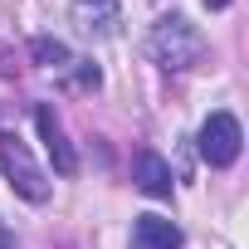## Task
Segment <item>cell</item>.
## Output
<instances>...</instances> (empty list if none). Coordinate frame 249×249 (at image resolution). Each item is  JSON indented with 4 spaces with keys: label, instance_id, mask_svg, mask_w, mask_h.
<instances>
[{
    "label": "cell",
    "instance_id": "1",
    "mask_svg": "<svg viewBox=\"0 0 249 249\" xmlns=\"http://www.w3.org/2000/svg\"><path fill=\"white\" fill-rule=\"evenodd\" d=\"M147 49H152V59H157L166 73H186L191 64L205 59V35H200L186 15H161V20L152 25V35H147Z\"/></svg>",
    "mask_w": 249,
    "mask_h": 249
},
{
    "label": "cell",
    "instance_id": "2",
    "mask_svg": "<svg viewBox=\"0 0 249 249\" xmlns=\"http://www.w3.org/2000/svg\"><path fill=\"white\" fill-rule=\"evenodd\" d=\"M0 171L10 176V186L25 196V200H49V176L39 171V161L30 157V147L25 142H15V137H0Z\"/></svg>",
    "mask_w": 249,
    "mask_h": 249
},
{
    "label": "cell",
    "instance_id": "3",
    "mask_svg": "<svg viewBox=\"0 0 249 249\" xmlns=\"http://www.w3.org/2000/svg\"><path fill=\"white\" fill-rule=\"evenodd\" d=\"M239 142H244V132H239L234 112H210L205 117V127H200V157L210 166H234L239 161Z\"/></svg>",
    "mask_w": 249,
    "mask_h": 249
},
{
    "label": "cell",
    "instance_id": "4",
    "mask_svg": "<svg viewBox=\"0 0 249 249\" xmlns=\"http://www.w3.org/2000/svg\"><path fill=\"white\" fill-rule=\"evenodd\" d=\"M69 20L88 39H112L122 30V0H69Z\"/></svg>",
    "mask_w": 249,
    "mask_h": 249
},
{
    "label": "cell",
    "instance_id": "5",
    "mask_svg": "<svg viewBox=\"0 0 249 249\" xmlns=\"http://www.w3.org/2000/svg\"><path fill=\"white\" fill-rule=\"evenodd\" d=\"M35 122H39V137H44V147H49V157H54V171H59V176H73V171H78V152H73V142L64 137V122H59L54 103H39V107H35Z\"/></svg>",
    "mask_w": 249,
    "mask_h": 249
},
{
    "label": "cell",
    "instance_id": "6",
    "mask_svg": "<svg viewBox=\"0 0 249 249\" xmlns=\"http://www.w3.org/2000/svg\"><path fill=\"white\" fill-rule=\"evenodd\" d=\"M132 249H181V225L166 215H137L132 220Z\"/></svg>",
    "mask_w": 249,
    "mask_h": 249
},
{
    "label": "cell",
    "instance_id": "7",
    "mask_svg": "<svg viewBox=\"0 0 249 249\" xmlns=\"http://www.w3.org/2000/svg\"><path fill=\"white\" fill-rule=\"evenodd\" d=\"M132 181H137V191H147V196H157V200L171 196V166H166L152 147H142V152L132 157Z\"/></svg>",
    "mask_w": 249,
    "mask_h": 249
},
{
    "label": "cell",
    "instance_id": "8",
    "mask_svg": "<svg viewBox=\"0 0 249 249\" xmlns=\"http://www.w3.org/2000/svg\"><path fill=\"white\" fill-rule=\"evenodd\" d=\"M30 54H35V64H44V69H69L73 64V54H69V44L64 39H49V35H39V39H30Z\"/></svg>",
    "mask_w": 249,
    "mask_h": 249
},
{
    "label": "cell",
    "instance_id": "9",
    "mask_svg": "<svg viewBox=\"0 0 249 249\" xmlns=\"http://www.w3.org/2000/svg\"><path fill=\"white\" fill-rule=\"evenodd\" d=\"M64 78H69V88H73V93H93V88L103 83L98 64H88V59H73V64L64 69Z\"/></svg>",
    "mask_w": 249,
    "mask_h": 249
},
{
    "label": "cell",
    "instance_id": "10",
    "mask_svg": "<svg viewBox=\"0 0 249 249\" xmlns=\"http://www.w3.org/2000/svg\"><path fill=\"white\" fill-rule=\"evenodd\" d=\"M0 73H5V78L15 73V64H10V54H5V44H0Z\"/></svg>",
    "mask_w": 249,
    "mask_h": 249
},
{
    "label": "cell",
    "instance_id": "11",
    "mask_svg": "<svg viewBox=\"0 0 249 249\" xmlns=\"http://www.w3.org/2000/svg\"><path fill=\"white\" fill-rule=\"evenodd\" d=\"M0 249H15V234H10L5 225H0Z\"/></svg>",
    "mask_w": 249,
    "mask_h": 249
},
{
    "label": "cell",
    "instance_id": "12",
    "mask_svg": "<svg viewBox=\"0 0 249 249\" xmlns=\"http://www.w3.org/2000/svg\"><path fill=\"white\" fill-rule=\"evenodd\" d=\"M205 5H210V10H225V5H230V0H205Z\"/></svg>",
    "mask_w": 249,
    "mask_h": 249
}]
</instances>
